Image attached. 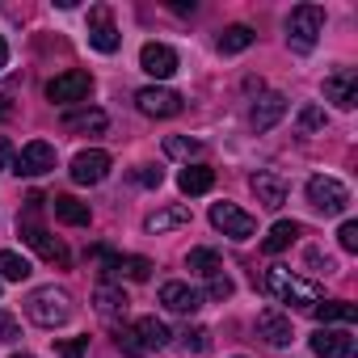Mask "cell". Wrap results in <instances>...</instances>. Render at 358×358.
I'll use <instances>...</instances> for the list:
<instances>
[{"mask_svg": "<svg viewBox=\"0 0 358 358\" xmlns=\"http://www.w3.org/2000/svg\"><path fill=\"white\" fill-rule=\"evenodd\" d=\"M118 350H127V354H135V358H143V354H156V350H164L169 345V324L164 320H156V316H139L135 324H118Z\"/></svg>", "mask_w": 358, "mask_h": 358, "instance_id": "obj_1", "label": "cell"}, {"mask_svg": "<svg viewBox=\"0 0 358 358\" xmlns=\"http://www.w3.org/2000/svg\"><path fill=\"white\" fill-rule=\"evenodd\" d=\"M266 291H270L274 299H282V303H291V308H308V312L320 303V287L308 282V278H299V274H291L287 266H270V270H266Z\"/></svg>", "mask_w": 358, "mask_h": 358, "instance_id": "obj_2", "label": "cell"}, {"mask_svg": "<svg viewBox=\"0 0 358 358\" xmlns=\"http://www.w3.org/2000/svg\"><path fill=\"white\" fill-rule=\"evenodd\" d=\"M26 316H30L34 324H43V329H55V324H64V320L72 316V299H68V291H59V287H38V291H30V299H26Z\"/></svg>", "mask_w": 358, "mask_h": 358, "instance_id": "obj_3", "label": "cell"}, {"mask_svg": "<svg viewBox=\"0 0 358 358\" xmlns=\"http://www.w3.org/2000/svg\"><path fill=\"white\" fill-rule=\"evenodd\" d=\"M320 34H324V9H320V5H299V9H291V17H287V43H291V51L308 55Z\"/></svg>", "mask_w": 358, "mask_h": 358, "instance_id": "obj_4", "label": "cell"}, {"mask_svg": "<svg viewBox=\"0 0 358 358\" xmlns=\"http://www.w3.org/2000/svg\"><path fill=\"white\" fill-rule=\"evenodd\" d=\"M308 203H312L320 215H341V211L350 207V190L337 182V177H324V173H316L312 182H308Z\"/></svg>", "mask_w": 358, "mask_h": 358, "instance_id": "obj_5", "label": "cell"}, {"mask_svg": "<svg viewBox=\"0 0 358 358\" xmlns=\"http://www.w3.org/2000/svg\"><path fill=\"white\" fill-rule=\"evenodd\" d=\"M211 224H215L224 236H232V241H249V236L257 232V220H253L249 211H241L236 203H215V207H211Z\"/></svg>", "mask_w": 358, "mask_h": 358, "instance_id": "obj_6", "label": "cell"}, {"mask_svg": "<svg viewBox=\"0 0 358 358\" xmlns=\"http://www.w3.org/2000/svg\"><path fill=\"white\" fill-rule=\"evenodd\" d=\"M55 169V148L47 143V139H34V143H26L17 156H13V173L17 177H43V173H51Z\"/></svg>", "mask_w": 358, "mask_h": 358, "instance_id": "obj_7", "label": "cell"}, {"mask_svg": "<svg viewBox=\"0 0 358 358\" xmlns=\"http://www.w3.org/2000/svg\"><path fill=\"white\" fill-rule=\"evenodd\" d=\"M68 173H72V182H76V186H97V182H106V173H110V152H101V148L76 152Z\"/></svg>", "mask_w": 358, "mask_h": 358, "instance_id": "obj_8", "label": "cell"}, {"mask_svg": "<svg viewBox=\"0 0 358 358\" xmlns=\"http://www.w3.org/2000/svg\"><path fill=\"white\" fill-rule=\"evenodd\" d=\"M135 106L148 114V118H173V114H182V97H177L173 89H160V85H148L135 93Z\"/></svg>", "mask_w": 358, "mask_h": 358, "instance_id": "obj_9", "label": "cell"}, {"mask_svg": "<svg viewBox=\"0 0 358 358\" xmlns=\"http://www.w3.org/2000/svg\"><path fill=\"white\" fill-rule=\"evenodd\" d=\"M118 43H122V34L114 30L110 9H106V5H93V9H89V47H97L101 55H114Z\"/></svg>", "mask_w": 358, "mask_h": 358, "instance_id": "obj_10", "label": "cell"}, {"mask_svg": "<svg viewBox=\"0 0 358 358\" xmlns=\"http://www.w3.org/2000/svg\"><path fill=\"white\" fill-rule=\"evenodd\" d=\"M308 345L316 358H354V333L350 329H316Z\"/></svg>", "mask_w": 358, "mask_h": 358, "instance_id": "obj_11", "label": "cell"}, {"mask_svg": "<svg viewBox=\"0 0 358 358\" xmlns=\"http://www.w3.org/2000/svg\"><path fill=\"white\" fill-rule=\"evenodd\" d=\"M22 241L30 245V249H38L47 262H55V266H68V249L43 228V224H34V220H22Z\"/></svg>", "mask_w": 358, "mask_h": 358, "instance_id": "obj_12", "label": "cell"}, {"mask_svg": "<svg viewBox=\"0 0 358 358\" xmlns=\"http://www.w3.org/2000/svg\"><path fill=\"white\" fill-rule=\"evenodd\" d=\"M93 93V76L89 72H64L47 85V97L51 101H85Z\"/></svg>", "mask_w": 358, "mask_h": 358, "instance_id": "obj_13", "label": "cell"}, {"mask_svg": "<svg viewBox=\"0 0 358 358\" xmlns=\"http://www.w3.org/2000/svg\"><path fill=\"white\" fill-rule=\"evenodd\" d=\"M139 68H143L148 76H156V80H169V76L177 72V51L164 47V43H148V47L139 51Z\"/></svg>", "mask_w": 358, "mask_h": 358, "instance_id": "obj_14", "label": "cell"}, {"mask_svg": "<svg viewBox=\"0 0 358 358\" xmlns=\"http://www.w3.org/2000/svg\"><path fill=\"white\" fill-rule=\"evenodd\" d=\"M324 97H329L337 110H354V106H358V76H354L350 68L324 76Z\"/></svg>", "mask_w": 358, "mask_h": 358, "instance_id": "obj_15", "label": "cell"}, {"mask_svg": "<svg viewBox=\"0 0 358 358\" xmlns=\"http://www.w3.org/2000/svg\"><path fill=\"white\" fill-rule=\"evenodd\" d=\"M160 303H164L169 312H177V316H194V312L203 308V295H199L194 287H186V282H164V287H160Z\"/></svg>", "mask_w": 358, "mask_h": 358, "instance_id": "obj_16", "label": "cell"}, {"mask_svg": "<svg viewBox=\"0 0 358 358\" xmlns=\"http://www.w3.org/2000/svg\"><path fill=\"white\" fill-rule=\"evenodd\" d=\"M257 337H266V345H274V350L291 345V337H295V329H291V316H282V312L266 308V312L257 316Z\"/></svg>", "mask_w": 358, "mask_h": 358, "instance_id": "obj_17", "label": "cell"}, {"mask_svg": "<svg viewBox=\"0 0 358 358\" xmlns=\"http://www.w3.org/2000/svg\"><path fill=\"white\" fill-rule=\"evenodd\" d=\"M282 114H287V97H282V93H266V97L253 101V110H249V127H253V131H270Z\"/></svg>", "mask_w": 358, "mask_h": 358, "instance_id": "obj_18", "label": "cell"}, {"mask_svg": "<svg viewBox=\"0 0 358 358\" xmlns=\"http://www.w3.org/2000/svg\"><path fill=\"white\" fill-rule=\"evenodd\" d=\"M253 194H257V203L266 211H278L287 203V182L278 173H253Z\"/></svg>", "mask_w": 358, "mask_h": 358, "instance_id": "obj_19", "label": "cell"}, {"mask_svg": "<svg viewBox=\"0 0 358 358\" xmlns=\"http://www.w3.org/2000/svg\"><path fill=\"white\" fill-rule=\"evenodd\" d=\"M93 303H97V312L106 316V320H118V316H127V291L122 287H114V282H101L97 291H93Z\"/></svg>", "mask_w": 358, "mask_h": 358, "instance_id": "obj_20", "label": "cell"}, {"mask_svg": "<svg viewBox=\"0 0 358 358\" xmlns=\"http://www.w3.org/2000/svg\"><path fill=\"white\" fill-rule=\"evenodd\" d=\"M177 186H182V194H207L215 186V169L207 164H186L182 173H177Z\"/></svg>", "mask_w": 358, "mask_h": 358, "instance_id": "obj_21", "label": "cell"}, {"mask_svg": "<svg viewBox=\"0 0 358 358\" xmlns=\"http://www.w3.org/2000/svg\"><path fill=\"white\" fill-rule=\"evenodd\" d=\"M51 207H55V220H59V224H72V228H85V224L93 220V215H89V203H80V199H72V194H55Z\"/></svg>", "mask_w": 358, "mask_h": 358, "instance_id": "obj_22", "label": "cell"}, {"mask_svg": "<svg viewBox=\"0 0 358 358\" xmlns=\"http://www.w3.org/2000/svg\"><path fill=\"white\" fill-rule=\"evenodd\" d=\"M312 316H316L324 329H329V324H354V320H358V308L345 303V299H329V303H316Z\"/></svg>", "mask_w": 358, "mask_h": 358, "instance_id": "obj_23", "label": "cell"}, {"mask_svg": "<svg viewBox=\"0 0 358 358\" xmlns=\"http://www.w3.org/2000/svg\"><path fill=\"white\" fill-rule=\"evenodd\" d=\"M299 236H303V224H295V220H278V224L270 228V236L262 241V249H266V253H282V249H287L291 241H299Z\"/></svg>", "mask_w": 358, "mask_h": 358, "instance_id": "obj_24", "label": "cell"}, {"mask_svg": "<svg viewBox=\"0 0 358 358\" xmlns=\"http://www.w3.org/2000/svg\"><path fill=\"white\" fill-rule=\"evenodd\" d=\"M190 224V207H164L156 215H148V232H173V228H186Z\"/></svg>", "mask_w": 358, "mask_h": 358, "instance_id": "obj_25", "label": "cell"}, {"mask_svg": "<svg viewBox=\"0 0 358 358\" xmlns=\"http://www.w3.org/2000/svg\"><path fill=\"white\" fill-rule=\"evenodd\" d=\"M64 127H68V131H89V135H101V131L110 127V118H106L101 110H72V114L64 118Z\"/></svg>", "mask_w": 358, "mask_h": 358, "instance_id": "obj_26", "label": "cell"}, {"mask_svg": "<svg viewBox=\"0 0 358 358\" xmlns=\"http://www.w3.org/2000/svg\"><path fill=\"white\" fill-rule=\"evenodd\" d=\"M257 43V34L249 30V26H228L224 34H220V51L224 55H241V51H249Z\"/></svg>", "mask_w": 358, "mask_h": 358, "instance_id": "obj_27", "label": "cell"}, {"mask_svg": "<svg viewBox=\"0 0 358 358\" xmlns=\"http://www.w3.org/2000/svg\"><path fill=\"white\" fill-rule=\"evenodd\" d=\"M0 278H5V282L30 278V262H26L22 253H13V249H0Z\"/></svg>", "mask_w": 358, "mask_h": 358, "instance_id": "obj_28", "label": "cell"}, {"mask_svg": "<svg viewBox=\"0 0 358 358\" xmlns=\"http://www.w3.org/2000/svg\"><path fill=\"white\" fill-rule=\"evenodd\" d=\"M186 262H190V270H199V274H207V278L224 270V262H220V253H215V249H190V257H186Z\"/></svg>", "mask_w": 358, "mask_h": 358, "instance_id": "obj_29", "label": "cell"}, {"mask_svg": "<svg viewBox=\"0 0 358 358\" xmlns=\"http://www.w3.org/2000/svg\"><path fill=\"white\" fill-rule=\"evenodd\" d=\"M118 270H122L131 282H148V278H152V262H148V257H118Z\"/></svg>", "mask_w": 358, "mask_h": 358, "instance_id": "obj_30", "label": "cell"}, {"mask_svg": "<svg viewBox=\"0 0 358 358\" xmlns=\"http://www.w3.org/2000/svg\"><path fill=\"white\" fill-rule=\"evenodd\" d=\"M199 148H203V143H199V139H186V135H169V139H164V152H169V156H182V160L199 156Z\"/></svg>", "mask_w": 358, "mask_h": 358, "instance_id": "obj_31", "label": "cell"}, {"mask_svg": "<svg viewBox=\"0 0 358 358\" xmlns=\"http://www.w3.org/2000/svg\"><path fill=\"white\" fill-rule=\"evenodd\" d=\"M135 182H139V186H148V190H156V186L164 182V173H160L156 164H139V169H135Z\"/></svg>", "mask_w": 358, "mask_h": 358, "instance_id": "obj_32", "label": "cell"}, {"mask_svg": "<svg viewBox=\"0 0 358 358\" xmlns=\"http://www.w3.org/2000/svg\"><path fill=\"white\" fill-rule=\"evenodd\" d=\"M89 354V337H68L59 341V358H85Z\"/></svg>", "mask_w": 358, "mask_h": 358, "instance_id": "obj_33", "label": "cell"}, {"mask_svg": "<svg viewBox=\"0 0 358 358\" xmlns=\"http://www.w3.org/2000/svg\"><path fill=\"white\" fill-rule=\"evenodd\" d=\"M337 241H341V249H345V253H358V224H354V220H345V224H341V232H337Z\"/></svg>", "mask_w": 358, "mask_h": 358, "instance_id": "obj_34", "label": "cell"}, {"mask_svg": "<svg viewBox=\"0 0 358 358\" xmlns=\"http://www.w3.org/2000/svg\"><path fill=\"white\" fill-rule=\"evenodd\" d=\"M308 266L320 270V274H337V262H333L329 253H320V249H308Z\"/></svg>", "mask_w": 358, "mask_h": 358, "instance_id": "obj_35", "label": "cell"}, {"mask_svg": "<svg viewBox=\"0 0 358 358\" xmlns=\"http://www.w3.org/2000/svg\"><path fill=\"white\" fill-rule=\"evenodd\" d=\"M186 350L207 354V350H211V333H207V329H190V333H186Z\"/></svg>", "mask_w": 358, "mask_h": 358, "instance_id": "obj_36", "label": "cell"}, {"mask_svg": "<svg viewBox=\"0 0 358 358\" xmlns=\"http://www.w3.org/2000/svg\"><path fill=\"white\" fill-rule=\"evenodd\" d=\"M22 337V329H17V320L5 312V308H0V341H17Z\"/></svg>", "mask_w": 358, "mask_h": 358, "instance_id": "obj_37", "label": "cell"}, {"mask_svg": "<svg viewBox=\"0 0 358 358\" xmlns=\"http://www.w3.org/2000/svg\"><path fill=\"white\" fill-rule=\"evenodd\" d=\"M299 127H303V131H316V127H324V110H320V106H308V110L299 114Z\"/></svg>", "mask_w": 358, "mask_h": 358, "instance_id": "obj_38", "label": "cell"}, {"mask_svg": "<svg viewBox=\"0 0 358 358\" xmlns=\"http://www.w3.org/2000/svg\"><path fill=\"white\" fill-rule=\"evenodd\" d=\"M232 295V278L220 270V274H211V299H228Z\"/></svg>", "mask_w": 358, "mask_h": 358, "instance_id": "obj_39", "label": "cell"}, {"mask_svg": "<svg viewBox=\"0 0 358 358\" xmlns=\"http://www.w3.org/2000/svg\"><path fill=\"white\" fill-rule=\"evenodd\" d=\"M5 169H13V143L0 135V173H5Z\"/></svg>", "mask_w": 358, "mask_h": 358, "instance_id": "obj_40", "label": "cell"}, {"mask_svg": "<svg viewBox=\"0 0 358 358\" xmlns=\"http://www.w3.org/2000/svg\"><path fill=\"white\" fill-rule=\"evenodd\" d=\"M13 114V97H5V93H0V122H5Z\"/></svg>", "mask_w": 358, "mask_h": 358, "instance_id": "obj_41", "label": "cell"}, {"mask_svg": "<svg viewBox=\"0 0 358 358\" xmlns=\"http://www.w3.org/2000/svg\"><path fill=\"white\" fill-rule=\"evenodd\" d=\"M9 64V43H5V34H0V68Z\"/></svg>", "mask_w": 358, "mask_h": 358, "instance_id": "obj_42", "label": "cell"}, {"mask_svg": "<svg viewBox=\"0 0 358 358\" xmlns=\"http://www.w3.org/2000/svg\"><path fill=\"white\" fill-rule=\"evenodd\" d=\"M13 358H34V354H13Z\"/></svg>", "mask_w": 358, "mask_h": 358, "instance_id": "obj_43", "label": "cell"}, {"mask_svg": "<svg viewBox=\"0 0 358 358\" xmlns=\"http://www.w3.org/2000/svg\"><path fill=\"white\" fill-rule=\"evenodd\" d=\"M236 358H241V354H236Z\"/></svg>", "mask_w": 358, "mask_h": 358, "instance_id": "obj_44", "label": "cell"}]
</instances>
